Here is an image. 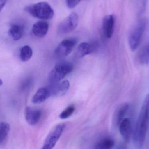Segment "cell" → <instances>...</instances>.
<instances>
[{"instance_id": "1", "label": "cell", "mask_w": 149, "mask_h": 149, "mask_svg": "<svg viewBox=\"0 0 149 149\" xmlns=\"http://www.w3.org/2000/svg\"><path fill=\"white\" fill-rule=\"evenodd\" d=\"M149 119V94L144 99L134 133V141L138 148L143 147L146 139Z\"/></svg>"}, {"instance_id": "2", "label": "cell", "mask_w": 149, "mask_h": 149, "mask_svg": "<svg viewBox=\"0 0 149 149\" xmlns=\"http://www.w3.org/2000/svg\"><path fill=\"white\" fill-rule=\"evenodd\" d=\"M24 10L34 17L45 21L52 19L54 15V10L46 2L29 5Z\"/></svg>"}, {"instance_id": "3", "label": "cell", "mask_w": 149, "mask_h": 149, "mask_svg": "<svg viewBox=\"0 0 149 149\" xmlns=\"http://www.w3.org/2000/svg\"><path fill=\"white\" fill-rule=\"evenodd\" d=\"M73 70L72 64L70 62H61L58 63L52 70L49 74V80L51 84L61 81Z\"/></svg>"}, {"instance_id": "4", "label": "cell", "mask_w": 149, "mask_h": 149, "mask_svg": "<svg viewBox=\"0 0 149 149\" xmlns=\"http://www.w3.org/2000/svg\"><path fill=\"white\" fill-rule=\"evenodd\" d=\"M146 27V22L144 21H141L132 31L129 38V44L131 50H135L140 45Z\"/></svg>"}, {"instance_id": "5", "label": "cell", "mask_w": 149, "mask_h": 149, "mask_svg": "<svg viewBox=\"0 0 149 149\" xmlns=\"http://www.w3.org/2000/svg\"><path fill=\"white\" fill-rule=\"evenodd\" d=\"M65 125H57L48 135L41 149H53L59 140L64 130Z\"/></svg>"}, {"instance_id": "6", "label": "cell", "mask_w": 149, "mask_h": 149, "mask_svg": "<svg viewBox=\"0 0 149 149\" xmlns=\"http://www.w3.org/2000/svg\"><path fill=\"white\" fill-rule=\"evenodd\" d=\"M78 22V15L75 12H73L59 24L58 27V32L61 35L70 33L76 29Z\"/></svg>"}, {"instance_id": "7", "label": "cell", "mask_w": 149, "mask_h": 149, "mask_svg": "<svg viewBox=\"0 0 149 149\" xmlns=\"http://www.w3.org/2000/svg\"><path fill=\"white\" fill-rule=\"evenodd\" d=\"M78 40L75 37L66 38L59 44L55 50V54L58 57H65L70 55L77 45Z\"/></svg>"}, {"instance_id": "8", "label": "cell", "mask_w": 149, "mask_h": 149, "mask_svg": "<svg viewBox=\"0 0 149 149\" xmlns=\"http://www.w3.org/2000/svg\"><path fill=\"white\" fill-rule=\"evenodd\" d=\"M70 83L68 80H64L52 84L48 87L51 96L61 97L65 95L69 90Z\"/></svg>"}, {"instance_id": "9", "label": "cell", "mask_w": 149, "mask_h": 149, "mask_svg": "<svg viewBox=\"0 0 149 149\" xmlns=\"http://www.w3.org/2000/svg\"><path fill=\"white\" fill-rule=\"evenodd\" d=\"M42 116L41 110L27 107L25 110V118L29 125L34 126L40 120Z\"/></svg>"}, {"instance_id": "10", "label": "cell", "mask_w": 149, "mask_h": 149, "mask_svg": "<svg viewBox=\"0 0 149 149\" xmlns=\"http://www.w3.org/2000/svg\"><path fill=\"white\" fill-rule=\"evenodd\" d=\"M98 48V44L95 42L92 43L82 42L78 47L77 49V56L82 58L87 55L93 53Z\"/></svg>"}, {"instance_id": "11", "label": "cell", "mask_w": 149, "mask_h": 149, "mask_svg": "<svg viewBox=\"0 0 149 149\" xmlns=\"http://www.w3.org/2000/svg\"><path fill=\"white\" fill-rule=\"evenodd\" d=\"M115 18L113 15L106 16L103 19L102 23L103 32L107 38H110L113 36L114 30Z\"/></svg>"}, {"instance_id": "12", "label": "cell", "mask_w": 149, "mask_h": 149, "mask_svg": "<svg viewBox=\"0 0 149 149\" xmlns=\"http://www.w3.org/2000/svg\"><path fill=\"white\" fill-rule=\"evenodd\" d=\"M119 130L124 141L126 142H129L130 141L132 133L130 119L126 118L122 121L119 124Z\"/></svg>"}, {"instance_id": "13", "label": "cell", "mask_w": 149, "mask_h": 149, "mask_svg": "<svg viewBox=\"0 0 149 149\" xmlns=\"http://www.w3.org/2000/svg\"><path fill=\"white\" fill-rule=\"evenodd\" d=\"M49 29V23L45 20H42L34 24L32 27V32L38 37L43 38L47 35Z\"/></svg>"}, {"instance_id": "14", "label": "cell", "mask_w": 149, "mask_h": 149, "mask_svg": "<svg viewBox=\"0 0 149 149\" xmlns=\"http://www.w3.org/2000/svg\"><path fill=\"white\" fill-rule=\"evenodd\" d=\"M50 96V93L49 88H41L34 95L32 99V102L34 104H40L45 101Z\"/></svg>"}, {"instance_id": "15", "label": "cell", "mask_w": 149, "mask_h": 149, "mask_svg": "<svg viewBox=\"0 0 149 149\" xmlns=\"http://www.w3.org/2000/svg\"><path fill=\"white\" fill-rule=\"evenodd\" d=\"M24 32V27L17 24H14L10 26L8 34L13 40L18 41L22 38Z\"/></svg>"}, {"instance_id": "16", "label": "cell", "mask_w": 149, "mask_h": 149, "mask_svg": "<svg viewBox=\"0 0 149 149\" xmlns=\"http://www.w3.org/2000/svg\"><path fill=\"white\" fill-rule=\"evenodd\" d=\"M129 108V104L124 103L118 107L115 114V121L117 125H119L122 121L125 119V116Z\"/></svg>"}, {"instance_id": "17", "label": "cell", "mask_w": 149, "mask_h": 149, "mask_svg": "<svg viewBox=\"0 0 149 149\" xmlns=\"http://www.w3.org/2000/svg\"><path fill=\"white\" fill-rule=\"evenodd\" d=\"M115 145L114 140L110 137H105L99 141L93 149H112Z\"/></svg>"}, {"instance_id": "18", "label": "cell", "mask_w": 149, "mask_h": 149, "mask_svg": "<svg viewBox=\"0 0 149 149\" xmlns=\"http://www.w3.org/2000/svg\"><path fill=\"white\" fill-rule=\"evenodd\" d=\"M33 55L32 49L29 45H24L21 48L20 52V58L21 61L26 62L30 59Z\"/></svg>"}, {"instance_id": "19", "label": "cell", "mask_w": 149, "mask_h": 149, "mask_svg": "<svg viewBox=\"0 0 149 149\" xmlns=\"http://www.w3.org/2000/svg\"><path fill=\"white\" fill-rule=\"evenodd\" d=\"M139 60L142 64H149V43L145 45L140 52L139 55Z\"/></svg>"}, {"instance_id": "20", "label": "cell", "mask_w": 149, "mask_h": 149, "mask_svg": "<svg viewBox=\"0 0 149 149\" xmlns=\"http://www.w3.org/2000/svg\"><path fill=\"white\" fill-rule=\"evenodd\" d=\"M10 130L8 123L6 122L0 123V143L3 142L7 138Z\"/></svg>"}, {"instance_id": "21", "label": "cell", "mask_w": 149, "mask_h": 149, "mask_svg": "<svg viewBox=\"0 0 149 149\" xmlns=\"http://www.w3.org/2000/svg\"><path fill=\"white\" fill-rule=\"evenodd\" d=\"M75 111V107L74 106H69L64 110L59 115V118L62 120L67 119L71 116Z\"/></svg>"}, {"instance_id": "22", "label": "cell", "mask_w": 149, "mask_h": 149, "mask_svg": "<svg viewBox=\"0 0 149 149\" xmlns=\"http://www.w3.org/2000/svg\"><path fill=\"white\" fill-rule=\"evenodd\" d=\"M82 0H66V5L70 9L74 8Z\"/></svg>"}, {"instance_id": "23", "label": "cell", "mask_w": 149, "mask_h": 149, "mask_svg": "<svg viewBox=\"0 0 149 149\" xmlns=\"http://www.w3.org/2000/svg\"><path fill=\"white\" fill-rule=\"evenodd\" d=\"M8 0H0V11L2 9L7 3Z\"/></svg>"}, {"instance_id": "24", "label": "cell", "mask_w": 149, "mask_h": 149, "mask_svg": "<svg viewBox=\"0 0 149 149\" xmlns=\"http://www.w3.org/2000/svg\"><path fill=\"white\" fill-rule=\"evenodd\" d=\"M2 80L1 79H0V86H1V85H2Z\"/></svg>"}]
</instances>
